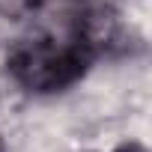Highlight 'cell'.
Wrapping results in <instances>:
<instances>
[{"mask_svg":"<svg viewBox=\"0 0 152 152\" xmlns=\"http://www.w3.org/2000/svg\"><path fill=\"white\" fill-rule=\"evenodd\" d=\"M96 57V39L78 27L75 33L57 36H36L24 39L12 48L6 69L9 78L27 93H60L84 78Z\"/></svg>","mask_w":152,"mask_h":152,"instance_id":"6da1fadb","label":"cell"},{"mask_svg":"<svg viewBox=\"0 0 152 152\" xmlns=\"http://www.w3.org/2000/svg\"><path fill=\"white\" fill-rule=\"evenodd\" d=\"M113 152H146V149H140L137 143H128V146H119V149H113Z\"/></svg>","mask_w":152,"mask_h":152,"instance_id":"7a4b0ae2","label":"cell"},{"mask_svg":"<svg viewBox=\"0 0 152 152\" xmlns=\"http://www.w3.org/2000/svg\"><path fill=\"white\" fill-rule=\"evenodd\" d=\"M0 152H6V146H3V137H0Z\"/></svg>","mask_w":152,"mask_h":152,"instance_id":"3957f363","label":"cell"}]
</instances>
